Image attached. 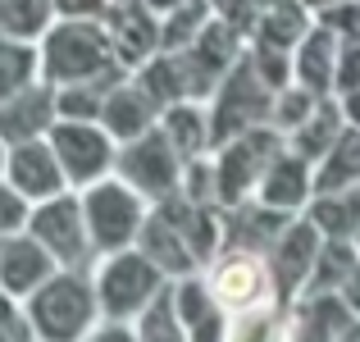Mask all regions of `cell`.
I'll return each mask as SVG.
<instances>
[{"label": "cell", "instance_id": "7a4b0ae2", "mask_svg": "<svg viewBox=\"0 0 360 342\" xmlns=\"http://www.w3.org/2000/svg\"><path fill=\"white\" fill-rule=\"evenodd\" d=\"M288 146V137H283L274 123H264V128H251L242 132V137L224 141V146H214V183H219V205H229V210H238V205L255 201V192H260L264 174H269V165L278 160V151Z\"/></svg>", "mask_w": 360, "mask_h": 342}, {"label": "cell", "instance_id": "3957f363", "mask_svg": "<svg viewBox=\"0 0 360 342\" xmlns=\"http://www.w3.org/2000/svg\"><path fill=\"white\" fill-rule=\"evenodd\" d=\"M274 96H278V91L255 73L251 55H242V60L233 64V73L219 82V91L210 96V137H214V146H224V141L242 137V132H251V128H264V123L274 119Z\"/></svg>", "mask_w": 360, "mask_h": 342}, {"label": "cell", "instance_id": "2e32d148", "mask_svg": "<svg viewBox=\"0 0 360 342\" xmlns=\"http://www.w3.org/2000/svg\"><path fill=\"white\" fill-rule=\"evenodd\" d=\"M55 265L60 260H55L32 233L5 237V242H0V292H9V297H32L55 274Z\"/></svg>", "mask_w": 360, "mask_h": 342}, {"label": "cell", "instance_id": "9c48e42d", "mask_svg": "<svg viewBox=\"0 0 360 342\" xmlns=\"http://www.w3.org/2000/svg\"><path fill=\"white\" fill-rule=\"evenodd\" d=\"M27 233H32L60 265H69V270H82L87 251L96 246L91 242V228H87L82 196H69V192L51 196V201H37L32 220H27Z\"/></svg>", "mask_w": 360, "mask_h": 342}, {"label": "cell", "instance_id": "5bb4252c", "mask_svg": "<svg viewBox=\"0 0 360 342\" xmlns=\"http://www.w3.org/2000/svg\"><path fill=\"white\" fill-rule=\"evenodd\" d=\"M255 201L269 205V210L297 215L301 205L315 201V165H310L306 156H297L292 146H283L278 160L269 165V174H264L260 192H255Z\"/></svg>", "mask_w": 360, "mask_h": 342}, {"label": "cell", "instance_id": "4dcf8cb0", "mask_svg": "<svg viewBox=\"0 0 360 342\" xmlns=\"http://www.w3.org/2000/svg\"><path fill=\"white\" fill-rule=\"evenodd\" d=\"M319 106V96L315 91H306V87H297V82H292V87H283L278 96H274V128L283 132V137H288V132H297L301 123L310 119V110Z\"/></svg>", "mask_w": 360, "mask_h": 342}, {"label": "cell", "instance_id": "8992f818", "mask_svg": "<svg viewBox=\"0 0 360 342\" xmlns=\"http://www.w3.org/2000/svg\"><path fill=\"white\" fill-rule=\"evenodd\" d=\"M82 210H87V228L96 251H123L128 242L141 237L146 224V196L128 187L119 174L101 178V183L82 187Z\"/></svg>", "mask_w": 360, "mask_h": 342}, {"label": "cell", "instance_id": "ac0fdd59", "mask_svg": "<svg viewBox=\"0 0 360 342\" xmlns=\"http://www.w3.org/2000/svg\"><path fill=\"white\" fill-rule=\"evenodd\" d=\"M160 128H165V137L178 146L183 160H196V156H210L214 151L210 101H174V106L160 114Z\"/></svg>", "mask_w": 360, "mask_h": 342}, {"label": "cell", "instance_id": "44dd1931", "mask_svg": "<svg viewBox=\"0 0 360 342\" xmlns=\"http://www.w3.org/2000/svg\"><path fill=\"white\" fill-rule=\"evenodd\" d=\"M137 242H141V251H146L165 274H187V270H192V260H196V251H192V242L183 237V228L169 220L160 205H155V215L141 224Z\"/></svg>", "mask_w": 360, "mask_h": 342}, {"label": "cell", "instance_id": "9a60e30c", "mask_svg": "<svg viewBox=\"0 0 360 342\" xmlns=\"http://www.w3.org/2000/svg\"><path fill=\"white\" fill-rule=\"evenodd\" d=\"M338 51H342V37L328 23H315L306 42L292 51V82L315 96H338Z\"/></svg>", "mask_w": 360, "mask_h": 342}, {"label": "cell", "instance_id": "6da1fadb", "mask_svg": "<svg viewBox=\"0 0 360 342\" xmlns=\"http://www.w3.org/2000/svg\"><path fill=\"white\" fill-rule=\"evenodd\" d=\"M41 78L51 87L73 82H123L128 64L115 51V37L101 23V14H60L51 32L41 37Z\"/></svg>", "mask_w": 360, "mask_h": 342}, {"label": "cell", "instance_id": "30bf717a", "mask_svg": "<svg viewBox=\"0 0 360 342\" xmlns=\"http://www.w3.org/2000/svg\"><path fill=\"white\" fill-rule=\"evenodd\" d=\"M5 178L32 205L37 201H51V196H60V192H69V174H64V165H60V156H55L51 137H32V141L9 146Z\"/></svg>", "mask_w": 360, "mask_h": 342}, {"label": "cell", "instance_id": "d4e9b609", "mask_svg": "<svg viewBox=\"0 0 360 342\" xmlns=\"http://www.w3.org/2000/svg\"><path fill=\"white\" fill-rule=\"evenodd\" d=\"M60 18V0H0V37L41 42Z\"/></svg>", "mask_w": 360, "mask_h": 342}, {"label": "cell", "instance_id": "cb8c5ba5", "mask_svg": "<svg viewBox=\"0 0 360 342\" xmlns=\"http://www.w3.org/2000/svg\"><path fill=\"white\" fill-rule=\"evenodd\" d=\"M306 215L315 220V228L324 237H347V242H356V233H360V187H347V192H319Z\"/></svg>", "mask_w": 360, "mask_h": 342}, {"label": "cell", "instance_id": "83f0119b", "mask_svg": "<svg viewBox=\"0 0 360 342\" xmlns=\"http://www.w3.org/2000/svg\"><path fill=\"white\" fill-rule=\"evenodd\" d=\"M356 251H352V242L347 237H324V251H319V260H315V274H310V283L306 288L315 292H333V288H342L347 279H352V270H356Z\"/></svg>", "mask_w": 360, "mask_h": 342}, {"label": "cell", "instance_id": "7c38bea8", "mask_svg": "<svg viewBox=\"0 0 360 342\" xmlns=\"http://www.w3.org/2000/svg\"><path fill=\"white\" fill-rule=\"evenodd\" d=\"M319 251H324V233L315 228L310 215L306 220H292L283 228V233L274 237V246H269V270H274L278 292H297L301 283H310Z\"/></svg>", "mask_w": 360, "mask_h": 342}, {"label": "cell", "instance_id": "f1b7e54d", "mask_svg": "<svg viewBox=\"0 0 360 342\" xmlns=\"http://www.w3.org/2000/svg\"><path fill=\"white\" fill-rule=\"evenodd\" d=\"M115 91V82H73V87H55V110L60 119H96L105 110V96Z\"/></svg>", "mask_w": 360, "mask_h": 342}, {"label": "cell", "instance_id": "ab89813d", "mask_svg": "<svg viewBox=\"0 0 360 342\" xmlns=\"http://www.w3.org/2000/svg\"><path fill=\"white\" fill-rule=\"evenodd\" d=\"M141 5H150V9H155V14H160V18H165V14H169V9H178V5H187V0H141Z\"/></svg>", "mask_w": 360, "mask_h": 342}, {"label": "cell", "instance_id": "60d3db41", "mask_svg": "<svg viewBox=\"0 0 360 342\" xmlns=\"http://www.w3.org/2000/svg\"><path fill=\"white\" fill-rule=\"evenodd\" d=\"M333 342H360V324H352V319H347V324H342V334H338Z\"/></svg>", "mask_w": 360, "mask_h": 342}, {"label": "cell", "instance_id": "5b68a950", "mask_svg": "<svg viewBox=\"0 0 360 342\" xmlns=\"http://www.w3.org/2000/svg\"><path fill=\"white\" fill-rule=\"evenodd\" d=\"M115 174L123 178L128 187H137L146 201H169L174 192H183V174H187V160L178 156V146L165 137V128H150L141 137L123 141L119 146V165Z\"/></svg>", "mask_w": 360, "mask_h": 342}, {"label": "cell", "instance_id": "f35d334b", "mask_svg": "<svg viewBox=\"0 0 360 342\" xmlns=\"http://www.w3.org/2000/svg\"><path fill=\"white\" fill-rule=\"evenodd\" d=\"M301 5H306V9H310V14H315V18H324V14H328V9H338V5H347V0H301Z\"/></svg>", "mask_w": 360, "mask_h": 342}, {"label": "cell", "instance_id": "ba28073f", "mask_svg": "<svg viewBox=\"0 0 360 342\" xmlns=\"http://www.w3.org/2000/svg\"><path fill=\"white\" fill-rule=\"evenodd\" d=\"M51 146L69 174V187H91L110 178L119 165V141L96 119H60L51 128Z\"/></svg>", "mask_w": 360, "mask_h": 342}, {"label": "cell", "instance_id": "d6986e66", "mask_svg": "<svg viewBox=\"0 0 360 342\" xmlns=\"http://www.w3.org/2000/svg\"><path fill=\"white\" fill-rule=\"evenodd\" d=\"M342 128H347L342 96H319V106L310 110V119L301 123L297 132H288V146L297 151V156H306L310 165H319V160L333 151V141L342 137Z\"/></svg>", "mask_w": 360, "mask_h": 342}, {"label": "cell", "instance_id": "4fadbf2b", "mask_svg": "<svg viewBox=\"0 0 360 342\" xmlns=\"http://www.w3.org/2000/svg\"><path fill=\"white\" fill-rule=\"evenodd\" d=\"M55 123H60V110H55V87L46 78H37L18 96L0 101V137H5V146H18V141H32V137H51Z\"/></svg>", "mask_w": 360, "mask_h": 342}, {"label": "cell", "instance_id": "e0dca14e", "mask_svg": "<svg viewBox=\"0 0 360 342\" xmlns=\"http://www.w3.org/2000/svg\"><path fill=\"white\" fill-rule=\"evenodd\" d=\"M160 114H165V106H160V101L150 96V91L141 87L137 78H123V82H115V91L105 96L101 123H105L110 137L123 146V141H132V137H141V132L155 128Z\"/></svg>", "mask_w": 360, "mask_h": 342}, {"label": "cell", "instance_id": "836d02e7", "mask_svg": "<svg viewBox=\"0 0 360 342\" xmlns=\"http://www.w3.org/2000/svg\"><path fill=\"white\" fill-rule=\"evenodd\" d=\"M319 23H328L338 37H347V42H360V0H347V5L328 9Z\"/></svg>", "mask_w": 360, "mask_h": 342}, {"label": "cell", "instance_id": "d6a6232c", "mask_svg": "<svg viewBox=\"0 0 360 342\" xmlns=\"http://www.w3.org/2000/svg\"><path fill=\"white\" fill-rule=\"evenodd\" d=\"M347 91H360V42L342 37V51H338V96H347Z\"/></svg>", "mask_w": 360, "mask_h": 342}, {"label": "cell", "instance_id": "b9f144b4", "mask_svg": "<svg viewBox=\"0 0 360 342\" xmlns=\"http://www.w3.org/2000/svg\"><path fill=\"white\" fill-rule=\"evenodd\" d=\"M5 160H9V146H5V137H0V178H5Z\"/></svg>", "mask_w": 360, "mask_h": 342}, {"label": "cell", "instance_id": "4316f807", "mask_svg": "<svg viewBox=\"0 0 360 342\" xmlns=\"http://www.w3.org/2000/svg\"><path fill=\"white\" fill-rule=\"evenodd\" d=\"M210 18H214V5L210 0H187V5H178V9H169L165 18H160V51H187V46L196 42V37L210 27Z\"/></svg>", "mask_w": 360, "mask_h": 342}, {"label": "cell", "instance_id": "f546056e", "mask_svg": "<svg viewBox=\"0 0 360 342\" xmlns=\"http://www.w3.org/2000/svg\"><path fill=\"white\" fill-rule=\"evenodd\" d=\"M141 342H192L187 329H183V319H178L174 297L160 292V297L146 306V315H141Z\"/></svg>", "mask_w": 360, "mask_h": 342}, {"label": "cell", "instance_id": "52a82bcc", "mask_svg": "<svg viewBox=\"0 0 360 342\" xmlns=\"http://www.w3.org/2000/svg\"><path fill=\"white\" fill-rule=\"evenodd\" d=\"M165 292V270L150 260L146 251H110V260L101 265L96 279V297L101 310L110 319H128V315H146V306Z\"/></svg>", "mask_w": 360, "mask_h": 342}, {"label": "cell", "instance_id": "ffe728a7", "mask_svg": "<svg viewBox=\"0 0 360 342\" xmlns=\"http://www.w3.org/2000/svg\"><path fill=\"white\" fill-rule=\"evenodd\" d=\"M174 306H178V319H183V329H187L192 342H224V301L214 297V288L178 283Z\"/></svg>", "mask_w": 360, "mask_h": 342}, {"label": "cell", "instance_id": "e575fe53", "mask_svg": "<svg viewBox=\"0 0 360 342\" xmlns=\"http://www.w3.org/2000/svg\"><path fill=\"white\" fill-rule=\"evenodd\" d=\"M338 292H342V301H347V306H352L356 315H360V265L352 270V279H347V283H342Z\"/></svg>", "mask_w": 360, "mask_h": 342}, {"label": "cell", "instance_id": "74e56055", "mask_svg": "<svg viewBox=\"0 0 360 342\" xmlns=\"http://www.w3.org/2000/svg\"><path fill=\"white\" fill-rule=\"evenodd\" d=\"M91 342H137V338H132L128 329H115V324H110V329H101V334L91 338Z\"/></svg>", "mask_w": 360, "mask_h": 342}, {"label": "cell", "instance_id": "603a6c76", "mask_svg": "<svg viewBox=\"0 0 360 342\" xmlns=\"http://www.w3.org/2000/svg\"><path fill=\"white\" fill-rule=\"evenodd\" d=\"M347 187H360V128H352V123L333 141V151L315 165V196L319 192H347Z\"/></svg>", "mask_w": 360, "mask_h": 342}, {"label": "cell", "instance_id": "7402d4cb", "mask_svg": "<svg viewBox=\"0 0 360 342\" xmlns=\"http://www.w3.org/2000/svg\"><path fill=\"white\" fill-rule=\"evenodd\" d=\"M319 18L310 14L301 0H278V5H269L260 14V23H255L251 42H264V46H278V51H297L301 42H306V32L315 27Z\"/></svg>", "mask_w": 360, "mask_h": 342}, {"label": "cell", "instance_id": "277c9868", "mask_svg": "<svg viewBox=\"0 0 360 342\" xmlns=\"http://www.w3.org/2000/svg\"><path fill=\"white\" fill-rule=\"evenodd\" d=\"M96 306L101 297H91V288L78 274H51L27 297V324L41 342H78L91 329Z\"/></svg>", "mask_w": 360, "mask_h": 342}, {"label": "cell", "instance_id": "7bdbcfd3", "mask_svg": "<svg viewBox=\"0 0 360 342\" xmlns=\"http://www.w3.org/2000/svg\"><path fill=\"white\" fill-rule=\"evenodd\" d=\"M356 251H360V233H356Z\"/></svg>", "mask_w": 360, "mask_h": 342}, {"label": "cell", "instance_id": "8fae6325", "mask_svg": "<svg viewBox=\"0 0 360 342\" xmlns=\"http://www.w3.org/2000/svg\"><path fill=\"white\" fill-rule=\"evenodd\" d=\"M101 23L115 37V51L123 55L128 69L146 64L150 55H160V14L141 0H105Z\"/></svg>", "mask_w": 360, "mask_h": 342}, {"label": "cell", "instance_id": "8d00e7d4", "mask_svg": "<svg viewBox=\"0 0 360 342\" xmlns=\"http://www.w3.org/2000/svg\"><path fill=\"white\" fill-rule=\"evenodd\" d=\"M342 110H347V123L360 128V91H347V96H342Z\"/></svg>", "mask_w": 360, "mask_h": 342}, {"label": "cell", "instance_id": "1f68e13d", "mask_svg": "<svg viewBox=\"0 0 360 342\" xmlns=\"http://www.w3.org/2000/svg\"><path fill=\"white\" fill-rule=\"evenodd\" d=\"M27 220H32V201H27L9 178H0V237L23 233Z\"/></svg>", "mask_w": 360, "mask_h": 342}, {"label": "cell", "instance_id": "d590c367", "mask_svg": "<svg viewBox=\"0 0 360 342\" xmlns=\"http://www.w3.org/2000/svg\"><path fill=\"white\" fill-rule=\"evenodd\" d=\"M0 342H27V329L18 319H0Z\"/></svg>", "mask_w": 360, "mask_h": 342}, {"label": "cell", "instance_id": "484cf974", "mask_svg": "<svg viewBox=\"0 0 360 342\" xmlns=\"http://www.w3.org/2000/svg\"><path fill=\"white\" fill-rule=\"evenodd\" d=\"M37 78H41V46L18 42V37H0V101L18 96Z\"/></svg>", "mask_w": 360, "mask_h": 342}]
</instances>
